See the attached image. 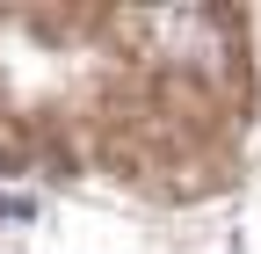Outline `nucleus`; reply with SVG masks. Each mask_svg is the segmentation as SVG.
<instances>
[{
  "label": "nucleus",
  "mask_w": 261,
  "mask_h": 254,
  "mask_svg": "<svg viewBox=\"0 0 261 254\" xmlns=\"http://www.w3.org/2000/svg\"><path fill=\"white\" fill-rule=\"evenodd\" d=\"M0 218H37V204L15 196V189H0Z\"/></svg>",
  "instance_id": "1"
}]
</instances>
